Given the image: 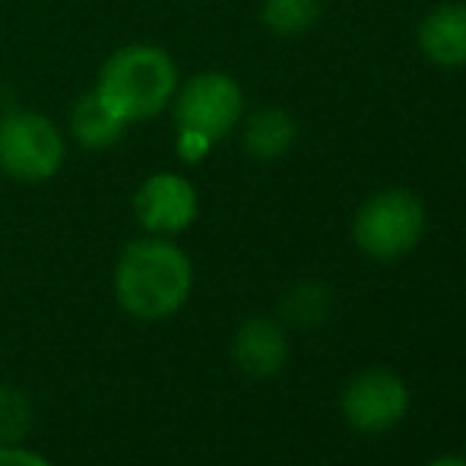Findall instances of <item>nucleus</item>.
<instances>
[{"instance_id": "f257e3e1", "label": "nucleus", "mask_w": 466, "mask_h": 466, "mask_svg": "<svg viewBox=\"0 0 466 466\" xmlns=\"http://www.w3.org/2000/svg\"><path fill=\"white\" fill-rule=\"evenodd\" d=\"M194 267L185 248L162 235L134 238L115 264L117 305L137 320H166L185 308Z\"/></svg>"}, {"instance_id": "f03ea898", "label": "nucleus", "mask_w": 466, "mask_h": 466, "mask_svg": "<svg viewBox=\"0 0 466 466\" xmlns=\"http://www.w3.org/2000/svg\"><path fill=\"white\" fill-rule=\"evenodd\" d=\"M181 86L175 57L162 45L134 42L121 45L98 67L93 96L117 121L140 124L162 115Z\"/></svg>"}, {"instance_id": "7ed1b4c3", "label": "nucleus", "mask_w": 466, "mask_h": 466, "mask_svg": "<svg viewBox=\"0 0 466 466\" xmlns=\"http://www.w3.org/2000/svg\"><path fill=\"white\" fill-rule=\"evenodd\" d=\"M168 108L178 124V156L185 162H200L213 143L226 140L245 121V93L235 76L203 70L181 83Z\"/></svg>"}, {"instance_id": "20e7f679", "label": "nucleus", "mask_w": 466, "mask_h": 466, "mask_svg": "<svg viewBox=\"0 0 466 466\" xmlns=\"http://www.w3.org/2000/svg\"><path fill=\"white\" fill-rule=\"evenodd\" d=\"M67 140L48 115L10 108L0 115V172L19 185H45L64 168Z\"/></svg>"}, {"instance_id": "39448f33", "label": "nucleus", "mask_w": 466, "mask_h": 466, "mask_svg": "<svg viewBox=\"0 0 466 466\" xmlns=\"http://www.w3.org/2000/svg\"><path fill=\"white\" fill-rule=\"evenodd\" d=\"M425 232V207L410 190H380L359 207L352 238L369 258L393 260L419 245Z\"/></svg>"}, {"instance_id": "423d86ee", "label": "nucleus", "mask_w": 466, "mask_h": 466, "mask_svg": "<svg viewBox=\"0 0 466 466\" xmlns=\"http://www.w3.org/2000/svg\"><path fill=\"white\" fill-rule=\"evenodd\" d=\"M134 216L147 235L175 238L185 228L194 226L197 209V187L178 172H156L134 190Z\"/></svg>"}, {"instance_id": "0eeeda50", "label": "nucleus", "mask_w": 466, "mask_h": 466, "mask_svg": "<svg viewBox=\"0 0 466 466\" xmlns=\"http://www.w3.org/2000/svg\"><path fill=\"white\" fill-rule=\"evenodd\" d=\"M410 410V390L387 369L362 371L343 390V412L352 429L359 431H387Z\"/></svg>"}, {"instance_id": "6e6552de", "label": "nucleus", "mask_w": 466, "mask_h": 466, "mask_svg": "<svg viewBox=\"0 0 466 466\" xmlns=\"http://www.w3.org/2000/svg\"><path fill=\"white\" fill-rule=\"evenodd\" d=\"M232 359L248 378H273L289 359L286 333L277 320L251 318L238 327L232 339Z\"/></svg>"}, {"instance_id": "1a4fd4ad", "label": "nucleus", "mask_w": 466, "mask_h": 466, "mask_svg": "<svg viewBox=\"0 0 466 466\" xmlns=\"http://www.w3.org/2000/svg\"><path fill=\"white\" fill-rule=\"evenodd\" d=\"M419 48L438 67H466V4H441L419 23Z\"/></svg>"}, {"instance_id": "9d476101", "label": "nucleus", "mask_w": 466, "mask_h": 466, "mask_svg": "<svg viewBox=\"0 0 466 466\" xmlns=\"http://www.w3.org/2000/svg\"><path fill=\"white\" fill-rule=\"evenodd\" d=\"M299 140V124L289 111L282 108H260L245 121L241 130V147L251 159L277 162Z\"/></svg>"}, {"instance_id": "9b49d317", "label": "nucleus", "mask_w": 466, "mask_h": 466, "mask_svg": "<svg viewBox=\"0 0 466 466\" xmlns=\"http://www.w3.org/2000/svg\"><path fill=\"white\" fill-rule=\"evenodd\" d=\"M127 134V124L117 121L102 102L86 93L70 108V137L86 149H108Z\"/></svg>"}, {"instance_id": "f8f14e48", "label": "nucleus", "mask_w": 466, "mask_h": 466, "mask_svg": "<svg viewBox=\"0 0 466 466\" xmlns=\"http://www.w3.org/2000/svg\"><path fill=\"white\" fill-rule=\"evenodd\" d=\"M260 19L273 35H301L320 19V0H260Z\"/></svg>"}, {"instance_id": "ddd939ff", "label": "nucleus", "mask_w": 466, "mask_h": 466, "mask_svg": "<svg viewBox=\"0 0 466 466\" xmlns=\"http://www.w3.org/2000/svg\"><path fill=\"white\" fill-rule=\"evenodd\" d=\"M327 308H330L327 289L318 286V282H301V286H295L292 292L286 295V301H282V318H286L289 324L314 327V324H324Z\"/></svg>"}, {"instance_id": "4468645a", "label": "nucleus", "mask_w": 466, "mask_h": 466, "mask_svg": "<svg viewBox=\"0 0 466 466\" xmlns=\"http://www.w3.org/2000/svg\"><path fill=\"white\" fill-rule=\"evenodd\" d=\"M32 429V403L23 390L0 384V444H16Z\"/></svg>"}, {"instance_id": "2eb2a0df", "label": "nucleus", "mask_w": 466, "mask_h": 466, "mask_svg": "<svg viewBox=\"0 0 466 466\" xmlns=\"http://www.w3.org/2000/svg\"><path fill=\"white\" fill-rule=\"evenodd\" d=\"M0 466H51L42 454L16 444H0Z\"/></svg>"}, {"instance_id": "dca6fc26", "label": "nucleus", "mask_w": 466, "mask_h": 466, "mask_svg": "<svg viewBox=\"0 0 466 466\" xmlns=\"http://www.w3.org/2000/svg\"><path fill=\"white\" fill-rule=\"evenodd\" d=\"M429 466H466L463 461H457V457H441V461L429 463Z\"/></svg>"}]
</instances>
